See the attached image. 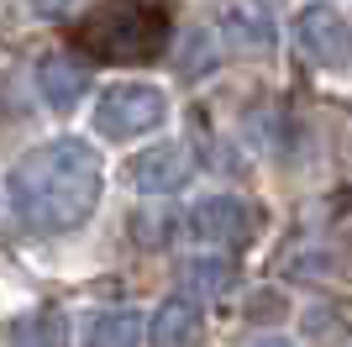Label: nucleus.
Instances as JSON below:
<instances>
[{
	"mask_svg": "<svg viewBox=\"0 0 352 347\" xmlns=\"http://www.w3.org/2000/svg\"><path fill=\"white\" fill-rule=\"evenodd\" d=\"M168 6L158 0H100L95 11L74 27L89 58L100 63H153L168 48Z\"/></svg>",
	"mask_w": 352,
	"mask_h": 347,
	"instance_id": "obj_2",
	"label": "nucleus"
},
{
	"mask_svg": "<svg viewBox=\"0 0 352 347\" xmlns=\"http://www.w3.org/2000/svg\"><path fill=\"white\" fill-rule=\"evenodd\" d=\"M163 116H168L163 90H153V85H116V90H105L100 105H95V132L111 137V143H126V137H142V132L163 127Z\"/></svg>",
	"mask_w": 352,
	"mask_h": 347,
	"instance_id": "obj_3",
	"label": "nucleus"
},
{
	"mask_svg": "<svg viewBox=\"0 0 352 347\" xmlns=\"http://www.w3.org/2000/svg\"><path fill=\"white\" fill-rule=\"evenodd\" d=\"M294 32H300V53L316 58L321 69H347L352 63V27L331 6H305Z\"/></svg>",
	"mask_w": 352,
	"mask_h": 347,
	"instance_id": "obj_6",
	"label": "nucleus"
},
{
	"mask_svg": "<svg viewBox=\"0 0 352 347\" xmlns=\"http://www.w3.org/2000/svg\"><path fill=\"white\" fill-rule=\"evenodd\" d=\"M248 205L236 200V195H206V200L190 205V216H184V237H190L195 247H210V253H221V247H236L242 237H248Z\"/></svg>",
	"mask_w": 352,
	"mask_h": 347,
	"instance_id": "obj_5",
	"label": "nucleus"
},
{
	"mask_svg": "<svg viewBox=\"0 0 352 347\" xmlns=\"http://www.w3.org/2000/svg\"><path fill=\"white\" fill-rule=\"evenodd\" d=\"M100 153L79 137H58V143L32 147L27 158L11 169L6 189H11L16 216L32 231H74L85 227L100 205Z\"/></svg>",
	"mask_w": 352,
	"mask_h": 347,
	"instance_id": "obj_1",
	"label": "nucleus"
},
{
	"mask_svg": "<svg viewBox=\"0 0 352 347\" xmlns=\"http://www.w3.org/2000/svg\"><path fill=\"white\" fill-rule=\"evenodd\" d=\"M6 347H69V321L53 305H37L6 326Z\"/></svg>",
	"mask_w": 352,
	"mask_h": 347,
	"instance_id": "obj_10",
	"label": "nucleus"
},
{
	"mask_svg": "<svg viewBox=\"0 0 352 347\" xmlns=\"http://www.w3.org/2000/svg\"><path fill=\"white\" fill-rule=\"evenodd\" d=\"M210 27L221 32V43L242 48V53H274V43H279L274 0H216Z\"/></svg>",
	"mask_w": 352,
	"mask_h": 347,
	"instance_id": "obj_4",
	"label": "nucleus"
},
{
	"mask_svg": "<svg viewBox=\"0 0 352 347\" xmlns=\"http://www.w3.org/2000/svg\"><path fill=\"white\" fill-rule=\"evenodd\" d=\"M195 332H200V305L190 295H168L158 316L147 321V347H190Z\"/></svg>",
	"mask_w": 352,
	"mask_h": 347,
	"instance_id": "obj_9",
	"label": "nucleus"
},
{
	"mask_svg": "<svg viewBox=\"0 0 352 347\" xmlns=\"http://www.w3.org/2000/svg\"><path fill=\"white\" fill-rule=\"evenodd\" d=\"M142 332L147 326L137 321V311H100L85 326V347H137Z\"/></svg>",
	"mask_w": 352,
	"mask_h": 347,
	"instance_id": "obj_11",
	"label": "nucleus"
},
{
	"mask_svg": "<svg viewBox=\"0 0 352 347\" xmlns=\"http://www.w3.org/2000/svg\"><path fill=\"white\" fill-rule=\"evenodd\" d=\"M85 85H89V69L69 53H53V58L37 63V90H43V101L53 111H74L79 95H85Z\"/></svg>",
	"mask_w": 352,
	"mask_h": 347,
	"instance_id": "obj_8",
	"label": "nucleus"
},
{
	"mask_svg": "<svg viewBox=\"0 0 352 347\" xmlns=\"http://www.w3.org/2000/svg\"><path fill=\"white\" fill-rule=\"evenodd\" d=\"M232 279H236V269H232V263H221V258H200V263L184 269V284H190L195 295H226Z\"/></svg>",
	"mask_w": 352,
	"mask_h": 347,
	"instance_id": "obj_12",
	"label": "nucleus"
},
{
	"mask_svg": "<svg viewBox=\"0 0 352 347\" xmlns=\"http://www.w3.org/2000/svg\"><path fill=\"white\" fill-rule=\"evenodd\" d=\"M190 169L195 163H190V147L184 143H158V147H147V153H137L126 163V179L142 195H168V189H179L190 179Z\"/></svg>",
	"mask_w": 352,
	"mask_h": 347,
	"instance_id": "obj_7",
	"label": "nucleus"
},
{
	"mask_svg": "<svg viewBox=\"0 0 352 347\" xmlns=\"http://www.w3.org/2000/svg\"><path fill=\"white\" fill-rule=\"evenodd\" d=\"M242 347H294L289 337H274V332H258V337H248Z\"/></svg>",
	"mask_w": 352,
	"mask_h": 347,
	"instance_id": "obj_13",
	"label": "nucleus"
}]
</instances>
